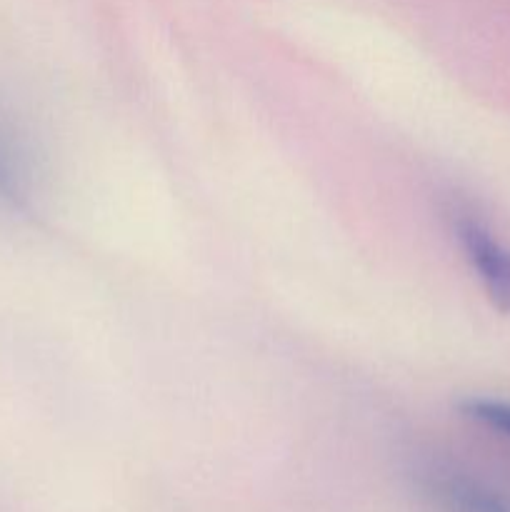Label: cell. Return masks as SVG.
Returning <instances> with one entry per match:
<instances>
[{
	"mask_svg": "<svg viewBox=\"0 0 510 512\" xmlns=\"http://www.w3.org/2000/svg\"><path fill=\"white\" fill-rule=\"evenodd\" d=\"M465 418L483 428L495 430L510 438V403L508 400H490V398H470L460 405Z\"/></svg>",
	"mask_w": 510,
	"mask_h": 512,
	"instance_id": "cell-4",
	"label": "cell"
},
{
	"mask_svg": "<svg viewBox=\"0 0 510 512\" xmlns=\"http://www.w3.org/2000/svg\"><path fill=\"white\" fill-rule=\"evenodd\" d=\"M33 205V168L18 130L0 113V210L28 213Z\"/></svg>",
	"mask_w": 510,
	"mask_h": 512,
	"instance_id": "cell-3",
	"label": "cell"
},
{
	"mask_svg": "<svg viewBox=\"0 0 510 512\" xmlns=\"http://www.w3.org/2000/svg\"><path fill=\"white\" fill-rule=\"evenodd\" d=\"M458 238L490 303L500 313L510 315V250L485 225L470 218L458 223Z\"/></svg>",
	"mask_w": 510,
	"mask_h": 512,
	"instance_id": "cell-1",
	"label": "cell"
},
{
	"mask_svg": "<svg viewBox=\"0 0 510 512\" xmlns=\"http://www.w3.org/2000/svg\"><path fill=\"white\" fill-rule=\"evenodd\" d=\"M423 488L445 512H510L508 493L458 470H433Z\"/></svg>",
	"mask_w": 510,
	"mask_h": 512,
	"instance_id": "cell-2",
	"label": "cell"
}]
</instances>
